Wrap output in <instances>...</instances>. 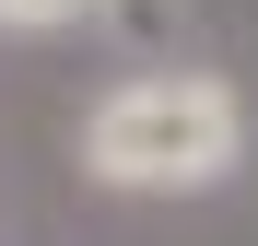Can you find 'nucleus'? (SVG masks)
<instances>
[{
  "label": "nucleus",
  "instance_id": "nucleus-1",
  "mask_svg": "<svg viewBox=\"0 0 258 246\" xmlns=\"http://www.w3.org/2000/svg\"><path fill=\"white\" fill-rule=\"evenodd\" d=\"M246 164V94L200 59L129 70L82 106V176L106 199H211Z\"/></svg>",
  "mask_w": 258,
  "mask_h": 246
},
{
  "label": "nucleus",
  "instance_id": "nucleus-3",
  "mask_svg": "<svg viewBox=\"0 0 258 246\" xmlns=\"http://www.w3.org/2000/svg\"><path fill=\"white\" fill-rule=\"evenodd\" d=\"M94 24H117V35H176V0H94Z\"/></svg>",
  "mask_w": 258,
  "mask_h": 246
},
{
  "label": "nucleus",
  "instance_id": "nucleus-2",
  "mask_svg": "<svg viewBox=\"0 0 258 246\" xmlns=\"http://www.w3.org/2000/svg\"><path fill=\"white\" fill-rule=\"evenodd\" d=\"M94 24V0H0V35H71Z\"/></svg>",
  "mask_w": 258,
  "mask_h": 246
}]
</instances>
